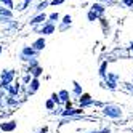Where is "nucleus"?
Listing matches in <instances>:
<instances>
[{"mask_svg": "<svg viewBox=\"0 0 133 133\" xmlns=\"http://www.w3.org/2000/svg\"><path fill=\"white\" fill-rule=\"evenodd\" d=\"M40 133H46V128H43V130H42V131H40Z\"/></svg>", "mask_w": 133, "mask_h": 133, "instance_id": "obj_16", "label": "nucleus"}, {"mask_svg": "<svg viewBox=\"0 0 133 133\" xmlns=\"http://www.w3.org/2000/svg\"><path fill=\"white\" fill-rule=\"evenodd\" d=\"M80 112H82V109H68L63 112V116H74V114H80Z\"/></svg>", "mask_w": 133, "mask_h": 133, "instance_id": "obj_4", "label": "nucleus"}, {"mask_svg": "<svg viewBox=\"0 0 133 133\" xmlns=\"http://www.w3.org/2000/svg\"><path fill=\"white\" fill-rule=\"evenodd\" d=\"M96 133H101V131H96Z\"/></svg>", "mask_w": 133, "mask_h": 133, "instance_id": "obj_17", "label": "nucleus"}, {"mask_svg": "<svg viewBox=\"0 0 133 133\" xmlns=\"http://www.w3.org/2000/svg\"><path fill=\"white\" fill-rule=\"evenodd\" d=\"M37 88H39V80H34L32 82V88H29V91H35Z\"/></svg>", "mask_w": 133, "mask_h": 133, "instance_id": "obj_6", "label": "nucleus"}, {"mask_svg": "<svg viewBox=\"0 0 133 133\" xmlns=\"http://www.w3.org/2000/svg\"><path fill=\"white\" fill-rule=\"evenodd\" d=\"M64 23H66V24L71 23V16H66V18H64Z\"/></svg>", "mask_w": 133, "mask_h": 133, "instance_id": "obj_10", "label": "nucleus"}, {"mask_svg": "<svg viewBox=\"0 0 133 133\" xmlns=\"http://www.w3.org/2000/svg\"><path fill=\"white\" fill-rule=\"evenodd\" d=\"M46 108L51 109V108H53V103H51V101H48V103H46Z\"/></svg>", "mask_w": 133, "mask_h": 133, "instance_id": "obj_11", "label": "nucleus"}, {"mask_svg": "<svg viewBox=\"0 0 133 133\" xmlns=\"http://www.w3.org/2000/svg\"><path fill=\"white\" fill-rule=\"evenodd\" d=\"M50 18H51V19H58V15H56V13H53V15H51Z\"/></svg>", "mask_w": 133, "mask_h": 133, "instance_id": "obj_13", "label": "nucleus"}, {"mask_svg": "<svg viewBox=\"0 0 133 133\" xmlns=\"http://www.w3.org/2000/svg\"><path fill=\"white\" fill-rule=\"evenodd\" d=\"M0 51H2V48H0Z\"/></svg>", "mask_w": 133, "mask_h": 133, "instance_id": "obj_18", "label": "nucleus"}, {"mask_svg": "<svg viewBox=\"0 0 133 133\" xmlns=\"http://www.w3.org/2000/svg\"><path fill=\"white\" fill-rule=\"evenodd\" d=\"M11 79H13V71L3 72V75H2V87L3 88H8V83L11 82Z\"/></svg>", "mask_w": 133, "mask_h": 133, "instance_id": "obj_1", "label": "nucleus"}, {"mask_svg": "<svg viewBox=\"0 0 133 133\" xmlns=\"http://www.w3.org/2000/svg\"><path fill=\"white\" fill-rule=\"evenodd\" d=\"M2 2H5L8 6H11V0H2Z\"/></svg>", "mask_w": 133, "mask_h": 133, "instance_id": "obj_12", "label": "nucleus"}, {"mask_svg": "<svg viewBox=\"0 0 133 133\" xmlns=\"http://www.w3.org/2000/svg\"><path fill=\"white\" fill-rule=\"evenodd\" d=\"M125 3H128V5H130V3H133V0H125Z\"/></svg>", "mask_w": 133, "mask_h": 133, "instance_id": "obj_15", "label": "nucleus"}, {"mask_svg": "<svg viewBox=\"0 0 133 133\" xmlns=\"http://www.w3.org/2000/svg\"><path fill=\"white\" fill-rule=\"evenodd\" d=\"M43 19H45V15H42V16H39V18H35L32 23H40V21H43Z\"/></svg>", "mask_w": 133, "mask_h": 133, "instance_id": "obj_9", "label": "nucleus"}, {"mask_svg": "<svg viewBox=\"0 0 133 133\" xmlns=\"http://www.w3.org/2000/svg\"><path fill=\"white\" fill-rule=\"evenodd\" d=\"M63 0H53V5H56V3H61Z\"/></svg>", "mask_w": 133, "mask_h": 133, "instance_id": "obj_14", "label": "nucleus"}, {"mask_svg": "<svg viewBox=\"0 0 133 133\" xmlns=\"http://www.w3.org/2000/svg\"><path fill=\"white\" fill-rule=\"evenodd\" d=\"M34 46H35L37 50H40V48H43V46H45V42H43V39H39V40H37V42L34 43Z\"/></svg>", "mask_w": 133, "mask_h": 133, "instance_id": "obj_5", "label": "nucleus"}, {"mask_svg": "<svg viewBox=\"0 0 133 133\" xmlns=\"http://www.w3.org/2000/svg\"><path fill=\"white\" fill-rule=\"evenodd\" d=\"M104 114H106V116H111V117H120V109L116 108V106H108L104 109Z\"/></svg>", "mask_w": 133, "mask_h": 133, "instance_id": "obj_2", "label": "nucleus"}, {"mask_svg": "<svg viewBox=\"0 0 133 133\" xmlns=\"http://www.w3.org/2000/svg\"><path fill=\"white\" fill-rule=\"evenodd\" d=\"M59 98H61V101H66V99H68V91H61Z\"/></svg>", "mask_w": 133, "mask_h": 133, "instance_id": "obj_7", "label": "nucleus"}, {"mask_svg": "<svg viewBox=\"0 0 133 133\" xmlns=\"http://www.w3.org/2000/svg\"><path fill=\"white\" fill-rule=\"evenodd\" d=\"M15 127H16V123H15V122L2 123V130H5V131H11V130H15Z\"/></svg>", "mask_w": 133, "mask_h": 133, "instance_id": "obj_3", "label": "nucleus"}, {"mask_svg": "<svg viewBox=\"0 0 133 133\" xmlns=\"http://www.w3.org/2000/svg\"><path fill=\"white\" fill-rule=\"evenodd\" d=\"M50 32H53V26H46L43 29V34H50Z\"/></svg>", "mask_w": 133, "mask_h": 133, "instance_id": "obj_8", "label": "nucleus"}]
</instances>
